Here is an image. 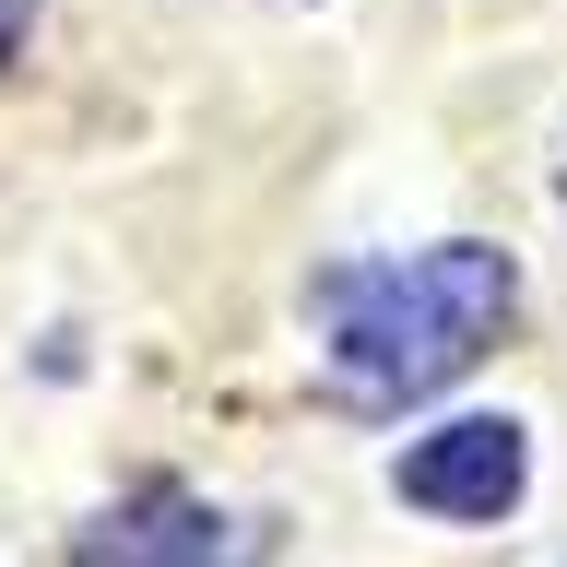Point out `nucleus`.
Returning a JSON list of instances; mask_svg holds the SVG:
<instances>
[{"mask_svg": "<svg viewBox=\"0 0 567 567\" xmlns=\"http://www.w3.org/2000/svg\"><path fill=\"white\" fill-rule=\"evenodd\" d=\"M508 308H520V272H508V248H473V237L414 248V260H354V272L319 284L331 379L354 402H425V390H450L496 343Z\"/></svg>", "mask_w": 567, "mask_h": 567, "instance_id": "1", "label": "nucleus"}, {"mask_svg": "<svg viewBox=\"0 0 567 567\" xmlns=\"http://www.w3.org/2000/svg\"><path fill=\"white\" fill-rule=\"evenodd\" d=\"M71 567H272V520H237L189 485H142L71 532Z\"/></svg>", "mask_w": 567, "mask_h": 567, "instance_id": "2", "label": "nucleus"}, {"mask_svg": "<svg viewBox=\"0 0 567 567\" xmlns=\"http://www.w3.org/2000/svg\"><path fill=\"white\" fill-rule=\"evenodd\" d=\"M390 485L425 520H508L520 485H532V437L508 414H461V425H437V437H414L390 461Z\"/></svg>", "mask_w": 567, "mask_h": 567, "instance_id": "3", "label": "nucleus"}, {"mask_svg": "<svg viewBox=\"0 0 567 567\" xmlns=\"http://www.w3.org/2000/svg\"><path fill=\"white\" fill-rule=\"evenodd\" d=\"M24 24H35V0H0V60L24 48Z\"/></svg>", "mask_w": 567, "mask_h": 567, "instance_id": "4", "label": "nucleus"}]
</instances>
